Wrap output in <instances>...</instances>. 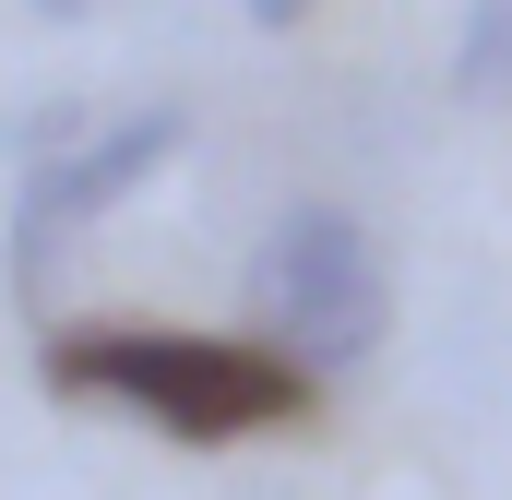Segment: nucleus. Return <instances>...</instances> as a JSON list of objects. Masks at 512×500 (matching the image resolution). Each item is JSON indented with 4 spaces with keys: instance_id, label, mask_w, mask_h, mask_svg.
I'll return each instance as SVG.
<instances>
[{
    "instance_id": "obj_1",
    "label": "nucleus",
    "mask_w": 512,
    "mask_h": 500,
    "mask_svg": "<svg viewBox=\"0 0 512 500\" xmlns=\"http://www.w3.org/2000/svg\"><path fill=\"white\" fill-rule=\"evenodd\" d=\"M48 393L131 405L143 429H167L191 453L310 417V370L274 334H155V322H72V334H48Z\"/></svg>"
},
{
    "instance_id": "obj_2",
    "label": "nucleus",
    "mask_w": 512,
    "mask_h": 500,
    "mask_svg": "<svg viewBox=\"0 0 512 500\" xmlns=\"http://www.w3.org/2000/svg\"><path fill=\"white\" fill-rule=\"evenodd\" d=\"M251 322L310 381L370 370L382 334H393V274H382V250H370V227L346 203H286L262 227V250H251Z\"/></svg>"
},
{
    "instance_id": "obj_3",
    "label": "nucleus",
    "mask_w": 512,
    "mask_h": 500,
    "mask_svg": "<svg viewBox=\"0 0 512 500\" xmlns=\"http://www.w3.org/2000/svg\"><path fill=\"white\" fill-rule=\"evenodd\" d=\"M179 143H191V108H167V96H155V108L84 120L60 155H36V167H24V191H12V298L36 310V298H48V274H60V239H72V227H96L108 203H131Z\"/></svg>"
},
{
    "instance_id": "obj_4",
    "label": "nucleus",
    "mask_w": 512,
    "mask_h": 500,
    "mask_svg": "<svg viewBox=\"0 0 512 500\" xmlns=\"http://www.w3.org/2000/svg\"><path fill=\"white\" fill-rule=\"evenodd\" d=\"M453 96L465 108H512V0H465V24H453Z\"/></svg>"
},
{
    "instance_id": "obj_5",
    "label": "nucleus",
    "mask_w": 512,
    "mask_h": 500,
    "mask_svg": "<svg viewBox=\"0 0 512 500\" xmlns=\"http://www.w3.org/2000/svg\"><path fill=\"white\" fill-rule=\"evenodd\" d=\"M72 131H84V108H72V96H48V108H12V120H0V143H12L24 167H36V155H60Z\"/></svg>"
},
{
    "instance_id": "obj_6",
    "label": "nucleus",
    "mask_w": 512,
    "mask_h": 500,
    "mask_svg": "<svg viewBox=\"0 0 512 500\" xmlns=\"http://www.w3.org/2000/svg\"><path fill=\"white\" fill-rule=\"evenodd\" d=\"M239 12H251L262 36H298V24H310V0H239Z\"/></svg>"
},
{
    "instance_id": "obj_7",
    "label": "nucleus",
    "mask_w": 512,
    "mask_h": 500,
    "mask_svg": "<svg viewBox=\"0 0 512 500\" xmlns=\"http://www.w3.org/2000/svg\"><path fill=\"white\" fill-rule=\"evenodd\" d=\"M36 24H84V12H108V0H24Z\"/></svg>"
},
{
    "instance_id": "obj_8",
    "label": "nucleus",
    "mask_w": 512,
    "mask_h": 500,
    "mask_svg": "<svg viewBox=\"0 0 512 500\" xmlns=\"http://www.w3.org/2000/svg\"><path fill=\"white\" fill-rule=\"evenodd\" d=\"M227 500H310V489H286V477H239Z\"/></svg>"
}]
</instances>
